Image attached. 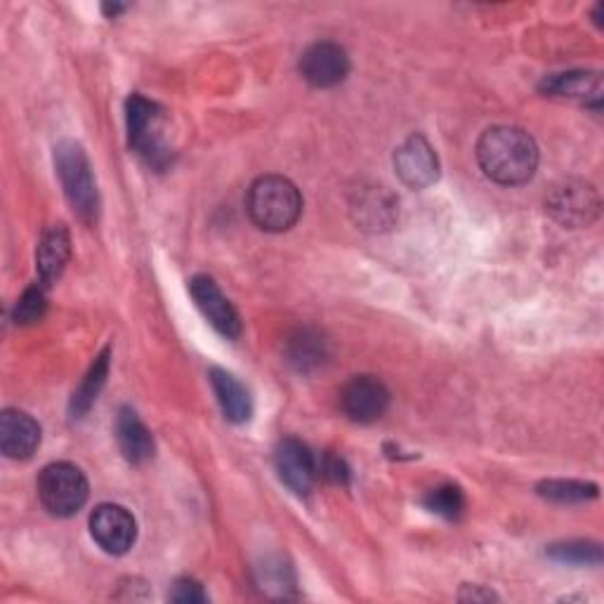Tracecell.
Segmentation results:
<instances>
[{"mask_svg":"<svg viewBox=\"0 0 604 604\" xmlns=\"http://www.w3.org/2000/svg\"><path fill=\"white\" fill-rule=\"evenodd\" d=\"M477 161L485 176L498 184H524L539 166L533 137L515 126H494L477 142Z\"/></svg>","mask_w":604,"mask_h":604,"instance_id":"cell-1","label":"cell"},{"mask_svg":"<svg viewBox=\"0 0 604 604\" xmlns=\"http://www.w3.org/2000/svg\"><path fill=\"white\" fill-rule=\"evenodd\" d=\"M246 209L261 230L288 232L303 213V197L290 180L282 176H265L248 189Z\"/></svg>","mask_w":604,"mask_h":604,"instance_id":"cell-2","label":"cell"},{"mask_svg":"<svg viewBox=\"0 0 604 604\" xmlns=\"http://www.w3.org/2000/svg\"><path fill=\"white\" fill-rule=\"evenodd\" d=\"M55 166L62 180L64 194L74 213L83 222H95L99 213V194L93 178V168L81 145L66 140L55 149Z\"/></svg>","mask_w":604,"mask_h":604,"instance_id":"cell-3","label":"cell"},{"mask_svg":"<svg viewBox=\"0 0 604 604\" xmlns=\"http://www.w3.org/2000/svg\"><path fill=\"white\" fill-rule=\"evenodd\" d=\"M88 479L74 463H50L39 477L41 504L57 517L76 515L88 500Z\"/></svg>","mask_w":604,"mask_h":604,"instance_id":"cell-4","label":"cell"},{"mask_svg":"<svg viewBox=\"0 0 604 604\" xmlns=\"http://www.w3.org/2000/svg\"><path fill=\"white\" fill-rule=\"evenodd\" d=\"M130 147L137 149L151 166H166L170 153L161 142V109L142 95H133L126 105Z\"/></svg>","mask_w":604,"mask_h":604,"instance_id":"cell-5","label":"cell"},{"mask_svg":"<svg viewBox=\"0 0 604 604\" xmlns=\"http://www.w3.org/2000/svg\"><path fill=\"white\" fill-rule=\"evenodd\" d=\"M345 416L354 423H373L385 416L390 406V390L375 375H354L340 392Z\"/></svg>","mask_w":604,"mask_h":604,"instance_id":"cell-6","label":"cell"},{"mask_svg":"<svg viewBox=\"0 0 604 604\" xmlns=\"http://www.w3.org/2000/svg\"><path fill=\"white\" fill-rule=\"evenodd\" d=\"M91 531L97 545L109 555H126L137 539L135 517L114 504H102L91 515Z\"/></svg>","mask_w":604,"mask_h":604,"instance_id":"cell-7","label":"cell"},{"mask_svg":"<svg viewBox=\"0 0 604 604\" xmlns=\"http://www.w3.org/2000/svg\"><path fill=\"white\" fill-rule=\"evenodd\" d=\"M396 176L411 189H425L439 176L437 153L423 135H411L409 140L394 151Z\"/></svg>","mask_w":604,"mask_h":604,"instance_id":"cell-8","label":"cell"},{"mask_svg":"<svg viewBox=\"0 0 604 604\" xmlns=\"http://www.w3.org/2000/svg\"><path fill=\"white\" fill-rule=\"evenodd\" d=\"M550 213L566 227H589L600 215V197L595 187L585 182H566L550 197Z\"/></svg>","mask_w":604,"mask_h":604,"instance_id":"cell-9","label":"cell"},{"mask_svg":"<svg viewBox=\"0 0 604 604\" xmlns=\"http://www.w3.org/2000/svg\"><path fill=\"white\" fill-rule=\"evenodd\" d=\"M276 473L284 485L298 496L312 491L317 479V458L309 448L298 439H284L274 452Z\"/></svg>","mask_w":604,"mask_h":604,"instance_id":"cell-10","label":"cell"},{"mask_svg":"<svg viewBox=\"0 0 604 604\" xmlns=\"http://www.w3.org/2000/svg\"><path fill=\"white\" fill-rule=\"evenodd\" d=\"M348 53L336 43H315L305 50L300 60V74L315 88H333V85L348 78Z\"/></svg>","mask_w":604,"mask_h":604,"instance_id":"cell-11","label":"cell"},{"mask_svg":"<svg viewBox=\"0 0 604 604\" xmlns=\"http://www.w3.org/2000/svg\"><path fill=\"white\" fill-rule=\"evenodd\" d=\"M189 290H192V298L201 309V315L211 321L218 333H222L224 338H239L241 319L236 309L224 298V293L218 288L211 276H194L192 284H189Z\"/></svg>","mask_w":604,"mask_h":604,"instance_id":"cell-12","label":"cell"},{"mask_svg":"<svg viewBox=\"0 0 604 604\" xmlns=\"http://www.w3.org/2000/svg\"><path fill=\"white\" fill-rule=\"evenodd\" d=\"M41 444V427L29 413L20 409H6L0 416V448L12 460H27Z\"/></svg>","mask_w":604,"mask_h":604,"instance_id":"cell-13","label":"cell"},{"mask_svg":"<svg viewBox=\"0 0 604 604\" xmlns=\"http://www.w3.org/2000/svg\"><path fill=\"white\" fill-rule=\"evenodd\" d=\"M116 439H118L120 452H124V456L135 465L147 463L153 456V437L133 409L118 411Z\"/></svg>","mask_w":604,"mask_h":604,"instance_id":"cell-14","label":"cell"},{"mask_svg":"<svg viewBox=\"0 0 604 604\" xmlns=\"http://www.w3.org/2000/svg\"><path fill=\"white\" fill-rule=\"evenodd\" d=\"M68 255H72V239H68V232L64 230V224H53V227L43 234L41 244H39V253H36L39 274H41V282L45 286L60 279L66 263H68Z\"/></svg>","mask_w":604,"mask_h":604,"instance_id":"cell-15","label":"cell"},{"mask_svg":"<svg viewBox=\"0 0 604 604\" xmlns=\"http://www.w3.org/2000/svg\"><path fill=\"white\" fill-rule=\"evenodd\" d=\"M211 383L218 394V402L232 423H246L253 413V400L248 390L236 378L222 369L211 371Z\"/></svg>","mask_w":604,"mask_h":604,"instance_id":"cell-16","label":"cell"},{"mask_svg":"<svg viewBox=\"0 0 604 604\" xmlns=\"http://www.w3.org/2000/svg\"><path fill=\"white\" fill-rule=\"evenodd\" d=\"M357 222L364 224L367 230H385L394 220V201L383 187H371L369 192L357 194Z\"/></svg>","mask_w":604,"mask_h":604,"instance_id":"cell-17","label":"cell"},{"mask_svg":"<svg viewBox=\"0 0 604 604\" xmlns=\"http://www.w3.org/2000/svg\"><path fill=\"white\" fill-rule=\"evenodd\" d=\"M326 359V342L312 329H300L288 338V361L298 371H312Z\"/></svg>","mask_w":604,"mask_h":604,"instance_id":"cell-18","label":"cell"},{"mask_svg":"<svg viewBox=\"0 0 604 604\" xmlns=\"http://www.w3.org/2000/svg\"><path fill=\"white\" fill-rule=\"evenodd\" d=\"M600 76L597 74H585V72H572V74H560L545 78L543 93L555 95V97H600Z\"/></svg>","mask_w":604,"mask_h":604,"instance_id":"cell-19","label":"cell"},{"mask_svg":"<svg viewBox=\"0 0 604 604\" xmlns=\"http://www.w3.org/2000/svg\"><path fill=\"white\" fill-rule=\"evenodd\" d=\"M107 373H109V350H105L95 359L91 373L85 375V381L74 392V400H72L74 416H81V413H85L93 406L102 385H105V381H107Z\"/></svg>","mask_w":604,"mask_h":604,"instance_id":"cell-20","label":"cell"},{"mask_svg":"<svg viewBox=\"0 0 604 604\" xmlns=\"http://www.w3.org/2000/svg\"><path fill=\"white\" fill-rule=\"evenodd\" d=\"M539 494L555 500V504H583V500L597 496V487L576 479H548L539 487Z\"/></svg>","mask_w":604,"mask_h":604,"instance_id":"cell-21","label":"cell"},{"mask_svg":"<svg viewBox=\"0 0 604 604\" xmlns=\"http://www.w3.org/2000/svg\"><path fill=\"white\" fill-rule=\"evenodd\" d=\"M423 504L430 512L444 517V520H458L465 510V496L458 487L444 485V487H437V489L430 491Z\"/></svg>","mask_w":604,"mask_h":604,"instance_id":"cell-22","label":"cell"},{"mask_svg":"<svg viewBox=\"0 0 604 604\" xmlns=\"http://www.w3.org/2000/svg\"><path fill=\"white\" fill-rule=\"evenodd\" d=\"M550 558L566 564H597L602 560V550L597 543L589 541H569L550 548Z\"/></svg>","mask_w":604,"mask_h":604,"instance_id":"cell-23","label":"cell"},{"mask_svg":"<svg viewBox=\"0 0 604 604\" xmlns=\"http://www.w3.org/2000/svg\"><path fill=\"white\" fill-rule=\"evenodd\" d=\"M45 307H47V300H45L43 288L33 286L24 293V296L20 298V303H17L14 321L17 324H36V321L43 319Z\"/></svg>","mask_w":604,"mask_h":604,"instance_id":"cell-24","label":"cell"},{"mask_svg":"<svg viewBox=\"0 0 604 604\" xmlns=\"http://www.w3.org/2000/svg\"><path fill=\"white\" fill-rule=\"evenodd\" d=\"M168 600L178 602V604H199V602L209 600V595L203 593L201 583H197L194 579H180V581H176V585H172V591L168 593Z\"/></svg>","mask_w":604,"mask_h":604,"instance_id":"cell-25","label":"cell"},{"mask_svg":"<svg viewBox=\"0 0 604 604\" xmlns=\"http://www.w3.org/2000/svg\"><path fill=\"white\" fill-rule=\"evenodd\" d=\"M317 477L336 481V485H345V481H348V477H350V470L342 458L321 456V458H317Z\"/></svg>","mask_w":604,"mask_h":604,"instance_id":"cell-26","label":"cell"},{"mask_svg":"<svg viewBox=\"0 0 604 604\" xmlns=\"http://www.w3.org/2000/svg\"><path fill=\"white\" fill-rule=\"evenodd\" d=\"M496 595L494 593H481V591H470L468 595H460V600H494Z\"/></svg>","mask_w":604,"mask_h":604,"instance_id":"cell-27","label":"cell"},{"mask_svg":"<svg viewBox=\"0 0 604 604\" xmlns=\"http://www.w3.org/2000/svg\"><path fill=\"white\" fill-rule=\"evenodd\" d=\"M120 10H124V6H105V12H107V14H114V17H116Z\"/></svg>","mask_w":604,"mask_h":604,"instance_id":"cell-28","label":"cell"}]
</instances>
